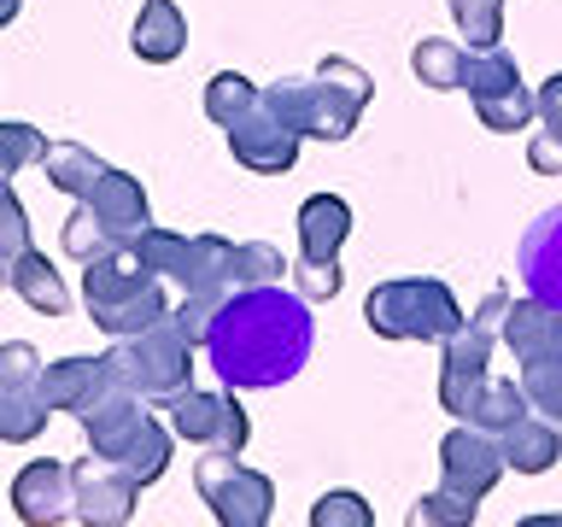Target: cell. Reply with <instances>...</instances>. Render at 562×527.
Segmentation results:
<instances>
[{
    "label": "cell",
    "instance_id": "1",
    "mask_svg": "<svg viewBox=\"0 0 562 527\" xmlns=\"http://www.w3.org/2000/svg\"><path fill=\"white\" fill-rule=\"evenodd\" d=\"M316 316L305 293H288L281 281L270 288H235L211 323L205 358L235 393H263V386L293 381L311 363Z\"/></svg>",
    "mask_w": 562,
    "mask_h": 527
},
{
    "label": "cell",
    "instance_id": "2",
    "mask_svg": "<svg viewBox=\"0 0 562 527\" xmlns=\"http://www.w3.org/2000/svg\"><path fill=\"white\" fill-rule=\"evenodd\" d=\"M82 305L112 340L165 323V316L176 311L165 299V276H158L135 246H117V253L82 264Z\"/></svg>",
    "mask_w": 562,
    "mask_h": 527
},
{
    "label": "cell",
    "instance_id": "3",
    "mask_svg": "<svg viewBox=\"0 0 562 527\" xmlns=\"http://www.w3.org/2000/svg\"><path fill=\"white\" fill-rule=\"evenodd\" d=\"M305 100L311 77H281L258 94L246 117L228 123V153L252 176H288L299 165V141H305Z\"/></svg>",
    "mask_w": 562,
    "mask_h": 527
},
{
    "label": "cell",
    "instance_id": "4",
    "mask_svg": "<svg viewBox=\"0 0 562 527\" xmlns=\"http://www.w3.org/2000/svg\"><path fill=\"white\" fill-rule=\"evenodd\" d=\"M363 323L381 340H451L469 323L457 293L434 276H404V281H381L363 299Z\"/></svg>",
    "mask_w": 562,
    "mask_h": 527
},
{
    "label": "cell",
    "instance_id": "5",
    "mask_svg": "<svg viewBox=\"0 0 562 527\" xmlns=\"http://www.w3.org/2000/svg\"><path fill=\"white\" fill-rule=\"evenodd\" d=\"M105 358H112L117 381L135 386L147 404H170L176 393L193 386V340L170 323V316L153 328H140V334H123Z\"/></svg>",
    "mask_w": 562,
    "mask_h": 527
},
{
    "label": "cell",
    "instance_id": "6",
    "mask_svg": "<svg viewBox=\"0 0 562 527\" xmlns=\"http://www.w3.org/2000/svg\"><path fill=\"white\" fill-rule=\"evenodd\" d=\"M140 258L153 264L165 281H176L182 293H235V253L240 246H228L223 235H170V228H147V235L130 240Z\"/></svg>",
    "mask_w": 562,
    "mask_h": 527
},
{
    "label": "cell",
    "instance_id": "7",
    "mask_svg": "<svg viewBox=\"0 0 562 527\" xmlns=\"http://www.w3.org/2000/svg\"><path fill=\"white\" fill-rule=\"evenodd\" d=\"M193 486H200V498L211 504V516L223 527H263L276 516L270 474L246 469L240 451H205L200 463H193Z\"/></svg>",
    "mask_w": 562,
    "mask_h": 527
},
{
    "label": "cell",
    "instance_id": "8",
    "mask_svg": "<svg viewBox=\"0 0 562 527\" xmlns=\"http://www.w3.org/2000/svg\"><path fill=\"white\" fill-rule=\"evenodd\" d=\"M463 88L474 100V117H481L492 135H516V130H527V117L539 112V94L521 82V70L504 47H474Z\"/></svg>",
    "mask_w": 562,
    "mask_h": 527
},
{
    "label": "cell",
    "instance_id": "9",
    "mask_svg": "<svg viewBox=\"0 0 562 527\" xmlns=\"http://www.w3.org/2000/svg\"><path fill=\"white\" fill-rule=\"evenodd\" d=\"M375 100V77H369L363 65L340 59V53H328L323 65H316L311 77V100H305V135L316 141H346L358 130L363 105Z\"/></svg>",
    "mask_w": 562,
    "mask_h": 527
},
{
    "label": "cell",
    "instance_id": "10",
    "mask_svg": "<svg viewBox=\"0 0 562 527\" xmlns=\"http://www.w3.org/2000/svg\"><path fill=\"white\" fill-rule=\"evenodd\" d=\"M504 469H509L504 439L474 428V422H457V428L439 439V486L463 492V498H474V504L504 481Z\"/></svg>",
    "mask_w": 562,
    "mask_h": 527
},
{
    "label": "cell",
    "instance_id": "11",
    "mask_svg": "<svg viewBox=\"0 0 562 527\" xmlns=\"http://www.w3.org/2000/svg\"><path fill=\"white\" fill-rule=\"evenodd\" d=\"M170 428L176 439H188V446L200 451H246V439H252V422H246L240 399L235 393H176L170 404Z\"/></svg>",
    "mask_w": 562,
    "mask_h": 527
},
{
    "label": "cell",
    "instance_id": "12",
    "mask_svg": "<svg viewBox=\"0 0 562 527\" xmlns=\"http://www.w3.org/2000/svg\"><path fill=\"white\" fill-rule=\"evenodd\" d=\"M77 522L82 527H123L135 516V492L140 481L123 463H112V457H100V451H88L77 469Z\"/></svg>",
    "mask_w": 562,
    "mask_h": 527
},
{
    "label": "cell",
    "instance_id": "13",
    "mask_svg": "<svg viewBox=\"0 0 562 527\" xmlns=\"http://www.w3.org/2000/svg\"><path fill=\"white\" fill-rule=\"evenodd\" d=\"M492 340L498 334H486V328H474V323H463L446 340V358H439V404L457 416V422H469V411H474V399L486 393V358H492Z\"/></svg>",
    "mask_w": 562,
    "mask_h": 527
},
{
    "label": "cell",
    "instance_id": "14",
    "mask_svg": "<svg viewBox=\"0 0 562 527\" xmlns=\"http://www.w3.org/2000/svg\"><path fill=\"white\" fill-rule=\"evenodd\" d=\"M12 509H18V522H30V527L77 516V474L65 463H53V457H35V463H24L12 474Z\"/></svg>",
    "mask_w": 562,
    "mask_h": 527
},
{
    "label": "cell",
    "instance_id": "15",
    "mask_svg": "<svg viewBox=\"0 0 562 527\" xmlns=\"http://www.w3.org/2000/svg\"><path fill=\"white\" fill-rule=\"evenodd\" d=\"M516 270L527 281V293L562 311V205L539 211V217L527 223V235L516 246Z\"/></svg>",
    "mask_w": 562,
    "mask_h": 527
},
{
    "label": "cell",
    "instance_id": "16",
    "mask_svg": "<svg viewBox=\"0 0 562 527\" xmlns=\"http://www.w3.org/2000/svg\"><path fill=\"white\" fill-rule=\"evenodd\" d=\"M112 386H117L112 358H59V363H42L47 404H53V411H65V416H77V422L94 411Z\"/></svg>",
    "mask_w": 562,
    "mask_h": 527
},
{
    "label": "cell",
    "instance_id": "17",
    "mask_svg": "<svg viewBox=\"0 0 562 527\" xmlns=\"http://www.w3.org/2000/svg\"><path fill=\"white\" fill-rule=\"evenodd\" d=\"M504 346L516 351V363H539V358H562V311L544 299H516L504 316Z\"/></svg>",
    "mask_w": 562,
    "mask_h": 527
},
{
    "label": "cell",
    "instance_id": "18",
    "mask_svg": "<svg viewBox=\"0 0 562 527\" xmlns=\"http://www.w3.org/2000/svg\"><path fill=\"white\" fill-rule=\"evenodd\" d=\"M82 205H94V217H100L105 228H112V235H117L123 246H130L135 235H147V228H153L147 188H140L130 170H112V176L100 182V193H94V200H82Z\"/></svg>",
    "mask_w": 562,
    "mask_h": 527
},
{
    "label": "cell",
    "instance_id": "19",
    "mask_svg": "<svg viewBox=\"0 0 562 527\" xmlns=\"http://www.w3.org/2000/svg\"><path fill=\"white\" fill-rule=\"evenodd\" d=\"M130 47H135V59H147V65H170V59H182V47H188V18L176 0H140V18H135V30H130Z\"/></svg>",
    "mask_w": 562,
    "mask_h": 527
},
{
    "label": "cell",
    "instance_id": "20",
    "mask_svg": "<svg viewBox=\"0 0 562 527\" xmlns=\"http://www.w3.org/2000/svg\"><path fill=\"white\" fill-rule=\"evenodd\" d=\"M346 235H351V205L340 193H311L299 205V253L305 258H340Z\"/></svg>",
    "mask_w": 562,
    "mask_h": 527
},
{
    "label": "cell",
    "instance_id": "21",
    "mask_svg": "<svg viewBox=\"0 0 562 527\" xmlns=\"http://www.w3.org/2000/svg\"><path fill=\"white\" fill-rule=\"evenodd\" d=\"M0 276H7V288H12L18 299H24L30 311H42V316H65V311H70V293H65L59 270H53V264H47L42 253H35V246H30L24 258H12Z\"/></svg>",
    "mask_w": 562,
    "mask_h": 527
},
{
    "label": "cell",
    "instance_id": "22",
    "mask_svg": "<svg viewBox=\"0 0 562 527\" xmlns=\"http://www.w3.org/2000/svg\"><path fill=\"white\" fill-rule=\"evenodd\" d=\"M42 170H47V182L59 188V193H70V200H94L100 182L112 176V165L94 158L88 147H77V141H53L47 158H42Z\"/></svg>",
    "mask_w": 562,
    "mask_h": 527
},
{
    "label": "cell",
    "instance_id": "23",
    "mask_svg": "<svg viewBox=\"0 0 562 527\" xmlns=\"http://www.w3.org/2000/svg\"><path fill=\"white\" fill-rule=\"evenodd\" d=\"M504 457H509V469L516 474H544L562 457V439H557V422L551 416H539V411H527L516 428H504Z\"/></svg>",
    "mask_w": 562,
    "mask_h": 527
},
{
    "label": "cell",
    "instance_id": "24",
    "mask_svg": "<svg viewBox=\"0 0 562 527\" xmlns=\"http://www.w3.org/2000/svg\"><path fill=\"white\" fill-rule=\"evenodd\" d=\"M53 404L42 393V381H0V439L7 446H30L47 428Z\"/></svg>",
    "mask_w": 562,
    "mask_h": 527
},
{
    "label": "cell",
    "instance_id": "25",
    "mask_svg": "<svg viewBox=\"0 0 562 527\" xmlns=\"http://www.w3.org/2000/svg\"><path fill=\"white\" fill-rule=\"evenodd\" d=\"M411 70L422 88H439V94H451V88L469 82V53L446 42V35H422L416 53H411Z\"/></svg>",
    "mask_w": 562,
    "mask_h": 527
},
{
    "label": "cell",
    "instance_id": "26",
    "mask_svg": "<svg viewBox=\"0 0 562 527\" xmlns=\"http://www.w3.org/2000/svg\"><path fill=\"white\" fill-rule=\"evenodd\" d=\"M170 434H176V428H165V422L147 416V422H140V434L130 439V446H123V457H112V463H123L140 486H153L158 474L170 469Z\"/></svg>",
    "mask_w": 562,
    "mask_h": 527
},
{
    "label": "cell",
    "instance_id": "27",
    "mask_svg": "<svg viewBox=\"0 0 562 527\" xmlns=\"http://www.w3.org/2000/svg\"><path fill=\"white\" fill-rule=\"evenodd\" d=\"M527 411H533V399H527L521 381H486V393L474 399L469 422H474V428H486V434H504V428H516Z\"/></svg>",
    "mask_w": 562,
    "mask_h": 527
},
{
    "label": "cell",
    "instance_id": "28",
    "mask_svg": "<svg viewBox=\"0 0 562 527\" xmlns=\"http://www.w3.org/2000/svg\"><path fill=\"white\" fill-rule=\"evenodd\" d=\"M258 94H263V88H258L252 77H240V70H217V77L205 82V117H211V123H223V130H228L235 117H246V112H252V105H258Z\"/></svg>",
    "mask_w": 562,
    "mask_h": 527
},
{
    "label": "cell",
    "instance_id": "29",
    "mask_svg": "<svg viewBox=\"0 0 562 527\" xmlns=\"http://www.w3.org/2000/svg\"><path fill=\"white\" fill-rule=\"evenodd\" d=\"M117 246H123V240L94 217V205L77 200V211L65 217V253L77 258V264H94V258H105V253H117Z\"/></svg>",
    "mask_w": 562,
    "mask_h": 527
},
{
    "label": "cell",
    "instance_id": "30",
    "mask_svg": "<svg viewBox=\"0 0 562 527\" xmlns=\"http://www.w3.org/2000/svg\"><path fill=\"white\" fill-rule=\"evenodd\" d=\"M474 516H481V504L463 498V492H451V486H439V492H422L404 522L411 527H469Z\"/></svg>",
    "mask_w": 562,
    "mask_h": 527
},
{
    "label": "cell",
    "instance_id": "31",
    "mask_svg": "<svg viewBox=\"0 0 562 527\" xmlns=\"http://www.w3.org/2000/svg\"><path fill=\"white\" fill-rule=\"evenodd\" d=\"M457 30L469 35V47H498L504 35V0H451Z\"/></svg>",
    "mask_w": 562,
    "mask_h": 527
},
{
    "label": "cell",
    "instance_id": "32",
    "mask_svg": "<svg viewBox=\"0 0 562 527\" xmlns=\"http://www.w3.org/2000/svg\"><path fill=\"white\" fill-rule=\"evenodd\" d=\"M42 158H47L42 130H30V123H0V176H7V182L24 165H42Z\"/></svg>",
    "mask_w": 562,
    "mask_h": 527
},
{
    "label": "cell",
    "instance_id": "33",
    "mask_svg": "<svg viewBox=\"0 0 562 527\" xmlns=\"http://www.w3.org/2000/svg\"><path fill=\"white\" fill-rule=\"evenodd\" d=\"M281 270H288L281 246H270V240H240V253H235V281H240V288H270V281H281Z\"/></svg>",
    "mask_w": 562,
    "mask_h": 527
},
{
    "label": "cell",
    "instance_id": "34",
    "mask_svg": "<svg viewBox=\"0 0 562 527\" xmlns=\"http://www.w3.org/2000/svg\"><path fill=\"white\" fill-rule=\"evenodd\" d=\"M521 386L533 399L539 416L562 422V358H539V363H521Z\"/></svg>",
    "mask_w": 562,
    "mask_h": 527
},
{
    "label": "cell",
    "instance_id": "35",
    "mask_svg": "<svg viewBox=\"0 0 562 527\" xmlns=\"http://www.w3.org/2000/svg\"><path fill=\"white\" fill-rule=\"evenodd\" d=\"M369 522H375V509L358 492H323L311 504V527H369Z\"/></svg>",
    "mask_w": 562,
    "mask_h": 527
},
{
    "label": "cell",
    "instance_id": "36",
    "mask_svg": "<svg viewBox=\"0 0 562 527\" xmlns=\"http://www.w3.org/2000/svg\"><path fill=\"white\" fill-rule=\"evenodd\" d=\"M217 311H223V293H182V305L170 311V323L182 328L193 346H205V340H211V323H217Z\"/></svg>",
    "mask_w": 562,
    "mask_h": 527
},
{
    "label": "cell",
    "instance_id": "37",
    "mask_svg": "<svg viewBox=\"0 0 562 527\" xmlns=\"http://www.w3.org/2000/svg\"><path fill=\"white\" fill-rule=\"evenodd\" d=\"M24 253H30V217H24V205H18L12 182H7V193H0V270Z\"/></svg>",
    "mask_w": 562,
    "mask_h": 527
},
{
    "label": "cell",
    "instance_id": "38",
    "mask_svg": "<svg viewBox=\"0 0 562 527\" xmlns=\"http://www.w3.org/2000/svg\"><path fill=\"white\" fill-rule=\"evenodd\" d=\"M340 258H299V293L305 299H334L340 293Z\"/></svg>",
    "mask_w": 562,
    "mask_h": 527
},
{
    "label": "cell",
    "instance_id": "39",
    "mask_svg": "<svg viewBox=\"0 0 562 527\" xmlns=\"http://www.w3.org/2000/svg\"><path fill=\"white\" fill-rule=\"evenodd\" d=\"M0 381H42V358H35V346H24V340L0 346Z\"/></svg>",
    "mask_w": 562,
    "mask_h": 527
},
{
    "label": "cell",
    "instance_id": "40",
    "mask_svg": "<svg viewBox=\"0 0 562 527\" xmlns=\"http://www.w3.org/2000/svg\"><path fill=\"white\" fill-rule=\"evenodd\" d=\"M527 165L539 176H562V130H539L527 141Z\"/></svg>",
    "mask_w": 562,
    "mask_h": 527
},
{
    "label": "cell",
    "instance_id": "41",
    "mask_svg": "<svg viewBox=\"0 0 562 527\" xmlns=\"http://www.w3.org/2000/svg\"><path fill=\"white\" fill-rule=\"evenodd\" d=\"M539 117H544V130H562V70L544 77V88H539Z\"/></svg>",
    "mask_w": 562,
    "mask_h": 527
},
{
    "label": "cell",
    "instance_id": "42",
    "mask_svg": "<svg viewBox=\"0 0 562 527\" xmlns=\"http://www.w3.org/2000/svg\"><path fill=\"white\" fill-rule=\"evenodd\" d=\"M18 18V0H0V24H12Z\"/></svg>",
    "mask_w": 562,
    "mask_h": 527
}]
</instances>
